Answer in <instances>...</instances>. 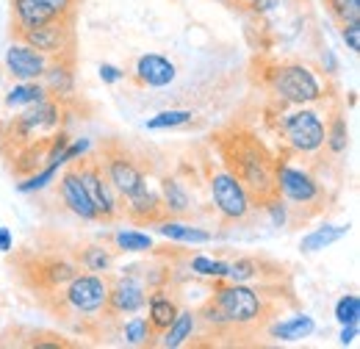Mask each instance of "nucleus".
Masks as SVG:
<instances>
[{
  "mask_svg": "<svg viewBox=\"0 0 360 349\" xmlns=\"http://www.w3.org/2000/svg\"><path fill=\"white\" fill-rule=\"evenodd\" d=\"M194 122V111L188 108H167V111H158L155 117H150L144 122L147 131H172V128H183V125H191Z\"/></svg>",
  "mask_w": 360,
  "mask_h": 349,
  "instance_id": "nucleus-27",
  "label": "nucleus"
},
{
  "mask_svg": "<svg viewBox=\"0 0 360 349\" xmlns=\"http://www.w3.org/2000/svg\"><path fill=\"white\" fill-rule=\"evenodd\" d=\"M11 11H14V31H31L39 28L50 20H56V14L39 0H11Z\"/></svg>",
  "mask_w": 360,
  "mask_h": 349,
  "instance_id": "nucleus-21",
  "label": "nucleus"
},
{
  "mask_svg": "<svg viewBox=\"0 0 360 349\" xmlns=\"http://www.w3.org/2000/svg\"><path fill=\"white\" fill-rule=\"evenodd\" d=\"M97 75H100V81H103V84H108V87H114V84L125 81V70H120L117 64H100Z\"/></svg>",
  "mask_w": 360,
  "mask_h": 349,
  "instance_id": "nucleus-40",
  "label": "nucleus"
},
{
  "mask_svg": "<svg viewBox=\"0 0 360 349\" xmlns=\"http://www.w3.org/2000/svg\"><path fill=\"white\" fill-rule=\"evenodd\" d=\"M64 303L81 316H97L108 310V280L94 272H78L64 283Z\"/></svg>",
  "mask_w": 360,
  "mask_h": 349,
  "instance_id": "nucleus-7",
  "label": "nucleus"
},
{
  "mask_svg": "<svg viewBox=\"0 0 360 349\" xmlns=\"http://www.w3.org/2000/svg\"><path fill=\"white\" fill-rule=\"evenodd\" d=\"M161 208L169 214V217H183L191 211V194L186 189V183L178 177H164L161 183Z\"/></svg>",
  "mask_w": 360,
  "mask_h": 349,
  "instance_id": "nucleus-23",
  "label": "nucleus"
},
{
  "mask_svg": "<svg viewBox=\"0 0 360 349\" xmlns=\"http://www.w3.org/2000/svg\"><path fill=\"white\" fill-rule=\"evenodd\" d=\"M39 3H45L56 17H72V14H75V3H78V0H39Z\"/></svg>",
  "mask_w": 360,
  "mask_h": 349,
  "instance_id": "nucleus-41",
  "label": "nucleus"
},
{
  "mask_svg": "<svg viewBox=\"0 0 360 349\" xmlns=\"http://www.w3.org/2000/svg\"><path fill=\"white\" fill-rule=\"evenodd\" d=\"M341 39L352 53H360V23H344L341 25Z\"/></svg>",
  "mask_w": 360,
  "mask_h": 349,
  "instance_id": "nucleus-39",
  "label": "nucleus"
},
{
  "mask_svg": "<svg viewBox=\"0 0 360 349\" xmlns=\"http://www.w3.org/2000/svg\"><path fill=\"white\" fill-rule=\"evenodd\" d=\"M269 87L288 106H316L327 97V84L302 61L277 64L269 72Z\"/></svg>",
  "mask_w": 360,
  "mask_h": 349,
  "instance_id": "nucleus-2",
  "label": "nucleus"
},
{
  "mask_svg": "<svg viewBox=\"0 0 360 349\" xmlns=\"http://www.w3.org/2000/svg\"><path fill=\"white\" fill-rule=\"evenodd\" d=\"M208 191H211V200H214V208L217 214L225 219V222H244V219L252 214L255 203L250 197V191L244 189V183L227 170L219 172H211L208 177Z\"/></svg>",
  "mask_w": 360,
  "mask_h": 349,
  "instance_id": "nucleus-6",
  "label": "nucleus"
},
{
  "mask_svg": "<svg viewBox=\"0 0 360 349\" xmlns=\"http://www.w3.org/2000/svg\"><path fill=\"white\" fill-rule=\"evenodd\" d=\"M358 324H341V333H338V344L341 347H352L358 341Z\"/></svg>",
  "mask_w": 360,
  "mask_h": 349,
  "instance_id": "nucleus-42",
  "label": "nucleus"
},
{
  "mask_svg": "<svg viewBox=\"0 0 360 349\" xmlns=\"http://www.w3.org/2000/svg\"><path fill=\"white\" fill-rule=\"evenodd\" d=\"M269 333L274 336V338H280V341L297 344V341H302V338H311V336H314L316 322H314V316H308V313H297V316H288V319H283V322L271 324Z\"/></svg>",
  "mask_w": 360,
  "mask_h": 349,
  "instance_id": "nucleus-24",
  "label": "nucleus"
},
{
  "mask_svg": "<svg viewBox=\"0 0 360 349\" xmlns=\"http://www.w3.org/2000/svg\"><path fill=\"white\" fill-rule=\"evenodd\" d=\"M158 227V236H164L167 241H175V244H191V247H200V244H211L214 241V233L205 230V227H197V224H188V222H180V219H158L155 222Z\"/></svg>",
  "mask_w": 360,
  "mask_h": 349,
  "instance_id": "nucleus-18",
  "label": "nucleus"
},
{
  "mask_svg": "<svg viewBox=\"0 0 360 349\" xmlns=\"http://www.w3.org/2000/svg\"><path fill=\"white\" fill-rule=\"evenodd\" d=\"M188 269L197 274V277H208V280H225L227 277V263L217 261L211 255H194L188 261Z\"/></svg>",
  "mask_w": 360,
  "mask_h": 349,
  "instance_id": "nucleus-33",
  "label": "nucleus"
},
{
  "mask_svg": "<svg viewBox=\"0 0 360 349\" xmlns=\"http://www.w3.org/2000/svg\"><path fill=\"white\" fill-rule=\"evenodd\" d=\"M58 191H61L64 205H67L78 219H84V222H94V219H97V211H94V205H91V197H89V191H86V186H84V180H81L78 167L64 170L61 180H58Z\"/></svg>",
  "mask_w": 360,
  "mask_h": 349,
  "instance_id": "nucleus-14",
  "label": "nucleus"
},
{
  "mask_svg": "<svg viewBox=\"0 0 360 349\" xmlns=\"http://www.w3.org/2000/svg\"><path fill=\"white\" fill-rule=\"evenodd\" d=\"M335 322H338V324H360L358 294H344V297L335 303Z\"/></svg>",
  "mask_w": 360,
  "mask_h": 349,
  "instance_id": "nucleus-35",
  "label": "nucleus"
},
{
  "mask_svg": "<svg viewBox=\"0 0 360 349\" xmlns=\"http://www.w3.org/2000/svg\"><path fill=\"white\" fill-rule=\"evenodd\" d=\"M222 156H225L227 172H233L244 189L250 191L252 203L261 208V203H266L274 197V156L269 147L250 131H230L219 139Z\"/></svg>",
  "mask_w": 360,
  "mask_h": 349,
  "instance_id": "nucleus-1",
  "label": "nucleus"
},
{
  "mask_svg": "<svg viewBox=\"0 0 360 349\" xmlns=\"http://www.w3.org/2000/svg\"><path fill=\"white\" fill-rule=\"evenodd\" d=\"M324 128L327 120L311 106H294L280 120V136L285 139L294 156H316L324 150Z\"/></svg>",
  "mask_w": 360,
  "mask_h": 349,
  "instance_id": "nucleus-4",
  "label": "nucleus"
},
{
  "mask_svg": "<svg viewBox=\"0 0 360 349\" xmlns=\"http://www.w3.org/2000/svg\"><path fill=\"white\" fill-rule=\"evenodd\" d=\"M349 230H352L349 224H321V227H314L308 236H302L300 250H302L305 255H316V253H321V250L338 244L341 239H347Z\"/></svg>",
  "mask_w": 360,
  "mask_h": 349,
  "instance_id": "nucleus-22",
  "label": "nucleus"
},
{
  "mask_svg": "<svg viewBox=\"0 0 360 349\" xmlns=\"http://www.w3.org/2000/svg\"><path fill=\"white\" fill-rule=\"evenodd\" d=\"M81 266L86 272H94V274H105L114 266V253L105 244H91L81 253Z\"/></svg>",
  "mask_w": 360,
  "mask_h": 349,
  "instance_id": "nucleus-30",
  "label": "nucleus"
},
{
  "mask_svg": "<svg viewBox=\"0 0 360 349\" xmlns=\"http://www.w3.org/2000/svg\"><path fill=\"white\" fill-rule=\"evenodd\" d=\"M78 172H81V180H84L86 191H89L91 205H94V211H97V219L114 222V219L122 214V197H120V194L114 191V186L108 183V177L103 172L100 161H86V164H81Z\"/></svg>",
  "mask_w": 360,
  "mask_h": 349,
  "instance_id": "nucleus-10",
  "label": "nucleus"
},
{
  "mask_svg": "<svg viewBox=\"0 0 360 349\" xmlns=\"http://www.w3.org/2000/svg\"><path fill=\"white\" fill-rule=\"evenodd\" d=\"M122 211L128 214L131 222L136 224H153V222H158L161 219V197L144 183L141 189H136L134 194H128V197H122Z\"/></svg>",
  "mask_w": 360,
  "mask_h": 349,
  "instance_id": "nucleus-16",
  "label": "nucleus"
},
{
  "mask_svg": "<svg viewBox=\"0 0 360 349\" xmlns=\"http://www.w3.org/2000/svg\"><path fill=\"white\" fill-rule=\"evenodd\" d=\"M274 191L288 203V208L319 211L324 203V186L305 167H294L288 161H274Z\"/></svg>",
  "mask_w": 360,
  "mask_h": 349,
  "instance_id": "nucleus-3",
  "label": "nucleus"
},
{
  "mask_svg": "<svg viewBox=\"0 0 360 349\" xmlns=\"http://www.w3.org/2000/svg\"><path fill=\"white\" fill-rule=\"evenodd\" d=\"M147 305V283L136 274H122L108 283V313H139Z\"/></svg>",
  "mask_w": 360,
  "mask_h": 349,
  "instance_id": "nucleus-12",
  "label": "nucleus"
},
{
  "mask_svg": "<svg viewBox=\"0 0 360 349\" xmlns=\"http://www.w3.org/2000/svg\"><path fill=\"white\" fill-rule=\"evenodd\" d=\"M58 125H61V106H58V100L47 97L37 106L22 108V114L14 117V122H11V133H14V139L28 141V139L50 136L53 131H58ZM42 141H50V139H42Z\"/></svg>",
  "mask_w": 360,
  "mask_h": 349,
  "instance_id": "nucleus-9",
  "label": "nucleus"
},
{
  "mask_svg": "<svg viewBox=\"0 0 360 349\" xmlns=\"http://www.w3.org/2000/svg\"><path fill=\"white\" fill-rule=\"evenodd\" d=\"M147 322H150V327H153V333H164L167 330V324L178 316L180 305L175 303V297L167 291V288H153L150 294H147Z\"/></svg>",
  "mask_w": 360,
  "mask_h": 349,
  "instance_id": "nucleus-19",
  "label": "nucleus"
},
{
  "mask_svg": "<svg viewBox=\"0 0 360 349\" xmlns=\"http://www.w3.org/2000/svg\"><path fill=\"white\" fill-rule=\"evenodd\" d=\"M330 14L344 25V23H360V0H324Z\"/></svg>",
  "mask_w": 360,
  "mask_h": 349,
  "instance_id": "nucleus-36",
  "label": "nucleus"
},
{
  "mask_svg": "<svg viewBox=\"0 0 360 349\" xmlns=\"http://www.w3.org/2000/svg\"><path fill=\"white\" fill-rule=\"evenodd\" d=\"M197 316H202V322H205L208 327H214V330H233V327H230V322L225 319V313L217 307L214 300H208V305L202 307Z\"/></svg>",
  "mask_w": 360,
  "mask_h": 349,
  "instance_id": "nucleus-38",
  "label": "nucleus"
},
{
  "mask_svg": "<svg viewBox=\"0 0 360 349\" xmlns=\"http://www.w3.org/2000/svg\"><path fill=\"white\" fill-rule=\"evenodd\" d=\"M42 87L53 100H64L75 91V70H72V56L70 58H50L42 72Z\"/></svg>",
  "mask_w": 360,
  "mask_h": 349,
  "instance_id": "nucleus-17",
  "label": "nucleus"
},
{
  "mask_svg": "<svg viewBox=\"0 0 360 349\" xmlns=\"http://www.w3.org/2000/svg\"><path fill=\"white\" fill-rule=\"evenodd\" d=\"M194 330H197V313L194 310H183L180 307L178 316L167 324V330L161 333V338H158V347L164 349H178V347H186L191 338H194Z\"/></svg>",
  "mask_w": 360,
  "mask_h": 349,
  "instance_id": "nucleus-20",
  "label": "nucleus"
},
{
  "mask_svg": "<svg viewBox=\"0 0 360 349\" xmlns=\"http://www.w3.org/2000/svg\"><path fill=\"white\" fill-rule=\"evenodd\" d=\"M261 208L266 211V217H269V222H271V227H285L288 224V203L283 200V197H269L266 203H261Z\"/></svg>",
  "mask_w": 360,
  "mask_h": 349,
  "instance_id": "nucleus-37",
  "label": "nucleus"
},
{
  "mask_svg": "<svg viewBox=\"0 0 360 349\" xmlns=\"http://www.w3.org/2000/svg\"><path fill=\"white\" fill-rule=\"evenodd\" d=\"M217 307L225 313L230 327H252L264 319V294L255 291L250 283H219L211 297Z\"/></svg>",
  "mask_w": 360,
  "mask_h": 349,
  "instance_id": "nucleus-5",
  "label": "nucleus"
},
{
  "mask_svg": "<svg viewBox=\"0 0 360 349\" xmlns=\"http://www.w3.org/2000/svg\"><path fill=\"white\" fill-rule=\"evenodd\" d=\"M134 75L141 87L164 89L178 78V67L167 56H161V53H144V56L136 58Z\"/></svg>",
  "mask_w": 360,
  "mask_h": 349,
  "instance_id": "nucleus-15",
  "label": "nucleus"
},
{
  "mask_svg": "<svg viewBox=\"0 0 360 349\" xmlns=\"http://www.w3.org/2000/svg\"><path fill=\"white\" fill-rule=\"evenodd\" d=\"M321 70H324V75H335L338 72V58H335V53L330 47H324V53H321Z\"/></svg>",
  "mask_w": 360,
  "mask_h": 349,
  "instance_id": "nucleus-43",
  "label": "nucleus"
},
{
  "mask_svg": "<svg viewBox=\"0 0 360 349\" xmlns=\"http://www.w3.org/2000/svg\"><path fill=\"white\" fill-rule=\"evenodd\" d=\"M39 274H42V280L50 288H58V286H64L67 280H72L78 274V266L70 261H50Z\"/></svg>",
  "mask_w": 360,
  "mask_h": 349,
  "instance_id": "nucleus-34",
  "label": "nucleus"
},
{
  "mask_svg": "<svg viewBox=\"0 0 360 349\" xmlns=\"http://www.w3.org/2000/svg\"><path fill=\"white\" fill-rule=\"evenodd\" d=\"M47 61H50L47 56H42L39 50H34L31 44H25V42L8 44L6 56H3L6 72H8L14 81H39L42 72H45Z\"/></svg>",
  "mask_w": 360,
  "mask_h": 349,
  "instance_id": "nucleus-13",
  "label": "nucleus"
},
{
  "mask_svg": "<svg viewBox=\"0 0 360 349\" xmlns=\"http://www.w3.org/2000/svg\"><path fill=\"white\" fill-rule=\"evenodd\" d=\"M324 147L330 150V156H344L349 150V125H347V117L341 111H335L330 120H327V128H324Z\"/></svg>",
  "mask_w": 360,
  "mask_h": 349,
  "instance_id": "nucleus-26",
  "label": "nucleus"
},
{
  "mask_svg": "<svg viewBox=\"0 0 360 349\" xmlns=\"http://www.w3.org/2000/svg\"><path fill=\"white\" fill-rule=\"evenodd\" d=\"M50 94H47V89L42 87V81H17L14 87L8 89V94H6V108L8 111H20V108H28V106H37V103H42L47 100Z\"/></svg>",
  "mask_w": 360,
  "mask_h": 349,
  "instance_id": "nucleus-25",
  "label": "nucleus"
},
{
  "mask_svg": "<svg viewBox=\"0 0 360 349\" xmlns=\"http://www.w3.org/2000/svg\"><path fill=\"white\" fill-rule=\"evenodd\" d=\"M153 327H150V322H147V316H139V313H131V319L125 322V327H122V338H125V344H131V347H150L153 344Z\"/></svg>",
  "mask_w": 360,
  "mask_h": 349,
  "instance_id": "nucleus-28",
  "label": "nucleus"
},
{
  "mask_svg": "<svg viewBox=\"0 0 360 349\" xmlns=\"http://www.w3.org/2000/svg\"><path fill=\"white\" fill-rule=\"evenodd\" d=\"M255 277H261V263L255 258H236L227 263V283H252Z\"/></svg>",
  "mask_w": 360,
  "mask_h": 349,
  "instance_id": "nucleus-32",
  "label": "nucleus"
},
{
  "mask_svg": "<svg viewBox=\"0 0 360 349\" xmlns=\"http://www.w3.org/2000/svg\"><path fill=\"white\" fill-rule=\"evenodd\" d=\"M11 250H14V233L0 224V253L6 255V253H11Z\"/></svg>",
  "mask_w": 360,
  "mask_h": 349,
  "instance_id": "nucleus-44",
  "label": "nucleus"
},
{
  "mask_svg": "<svg viewBox=\"0 0 360 349\" xmlns=\"http://www.w3.org/2000/svg\"><path fill=\"white\" fill-rule=\"evenodd\" d=\"M103 172L108 177V183L114 186V191L120 197H128L134 194L136 189H141L147 183V177L141 172V167L134 161V156H128L125 150H105V158L100 161Z\"/></svg>",
  "mask_w": 360,
  "mask_h": 349,
  "instance_id": "nucleus-11",
  "label": "nucleus"
},
{
  "mask_svg": "<svg viewBox=\"0 0 360 349\" xmlns=\"http://www.w3.org/2000/svg\"><path fill=\"white\" fill-rule=\"evenodd\" d=\"M20 42L31 44L34 50H39L47 58H70L72 56V17H56L39 28H31V31H20L17 34Z\"/></svg>",
  "mask_w": 360,
  "mask_h": 349,
  "instance_id": "nucleus-8",
  "label": "nucleus"
},
{
  "mask_svg": "<svg viewBox=\"0 0 360 349\" xmlns=\"http://www.w3.org/2000/svg\"><path fill=\"white\" fill-rule=\"evenodd\" d=\"M227 3H233V6H241V8H250L255 0H227Z\"/></svg>",
  "mask_w": 360,
  "mask_h": 349,
  "instance_id": "nucleus-45",
  "label": "nucleus"
},
{
  "mask_svg": "<svg viewBox=\"0 0 360 349\" xmlns=\"http://www.w3.org/2000/svg\"><path fill=\"white\" fill-rule=\"evenodd\" d=\"M58 170H61L58 164H47L42 170H34V172L25 174V177L17 183V191H20V194H37V191H42V189H47V186L56 180Z\"/></svg>",
  "mask_w": 360,
  "mask_h": 349,
  "instance_id": "nucleus-31",
  "label": "nucleus"
},
{
  "mask_svg": "<svg viewBox=\"0 0 360 349\" xmlns=\"http://www.w3.org/2000/svg\"><path fill=\"white\" fill-rule=\"evenodd\" d=\"M114 244H117L120 253H150V250H155L153 236H147L141 230H117Z\"/></svg>",
  "mask_w": 360,
  "mask_h": 349,
  "instance_id": "nucleus-29",
  "label": "nucleus"
}]
</instances>
